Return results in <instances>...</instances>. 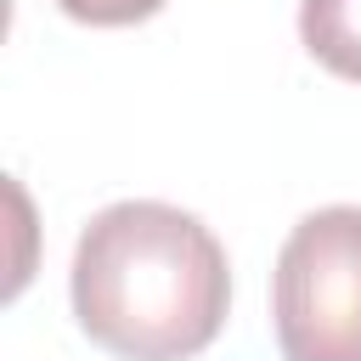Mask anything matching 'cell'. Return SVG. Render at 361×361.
I'll list each match as a JSON object with an SVG mask.
<instances>
[{
  "instance_id": "6da1fadb",
  "label": "cell",
  "mask_w": 361,
  "mask_h": 361,
  "mask_svg": "<svg viewBox=\"0 0 361 361\" xmlns=\"http://www.w3.org/2000/svg\"><path fill=\"white\" fill-rule=\"evenodd\" d=\"M231 271L214 231L152 197L102 209L73 248V316L118 361H192L214 344Z\"/></svg>"
},
{
  "instance_id": "7a4b0ae2",
  "label": "cell",
  "mask_w": 361,
  "mask_h": 361,
  "mask_svg": "<svg viewBox=\"0 0 361 361\" xmlns=\"http://www.w3.org/2000/svg\"><path fill=\"white\" fill-rule=\"evenodd\" d=\"M282 361H361V209L305 214L271 271Z\"/></svg>"
},
{
  "instance_id": "3957f363",
  "label": "cell",
  "mask_w": 361,
  "mask_h": 361,
  "mask_svg": "<svg viewBox=\"0 0 361 361\" xmlns=\"http://www.w3.org/2000/svg\"><path fill=\"white\" fill-rule=\"evenodd\" d=\"M299 39L327 73L361 85V0H305Z\"/></svg>"
},
{
  "instance_id": "277c9868",
  "label": "cell",
  "mask_w": 361,
  "mask_h": 361,
  "mask_svg": "<svg viewBox=\"0 0 361 361\" xmlns=\"http://www.w3.org/2000/svg\"><path fill=\"white\" fill-rule=\"evenodd\" d=\"M73 23H90V28H124V23H141L152 17L164 0H56Z\"/></svg>"
}]
</instances>
